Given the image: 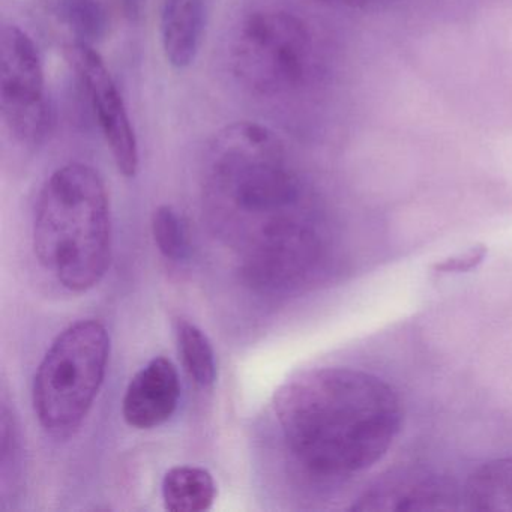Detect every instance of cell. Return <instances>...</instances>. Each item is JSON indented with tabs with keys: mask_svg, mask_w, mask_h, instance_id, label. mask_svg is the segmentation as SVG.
<instances>
[{
	"mask_svg": "<svg viewBox=\"0 0 512 512\" xmlns=\"http://www.w3.org/2000/svg\"><path fill=\"white\" fill-rule=\"evenodd\" d=\"M155 244L164 257L181 260L187 256L188 242L185 224L172 206H160L152 217Z\"/></svg>",
	"mask_w": 512,
	"mask_h": 512,
	"instance_id": "15",
	"label": "cell"
},
{
	"mask_svg": "<svg viewBox=\"0 0 512 512\" xmlns=\"http://www.w3.org/2000/svg\"><path fill=\"white\" fill-rule=\"evenodd\" d=\"M179 397L178 370L170 359L158 356L131 379L122 401L124 419L139 430L160 427L172 418Z\"/></svg>",
	"mask_w": 512,
	"mask_h": 512,
	"instance_id": "8",
	"label": "cell"
},
{
	"mask_svg": "<svg viewBox=\"0 0 512 512\" xmlns=\"http://www.w3.org/2000/svg\"><path fill=\"white\" fill-rule=\"evenodd\" d=\"M455 494L431 476H389L365 491L352 511H437L454 509Z\"/></svg>",
	"mask_w": 512,
	"mask_h": 512,
	"instance_id": "9",
	"label": "cell"
},
{
	"mask_svg": "<svg viewBox=\"0 0 512 512\" xmlns=\"http://www.w3.org/2000/svg\"><path fill=\"white\" fill-rule=\"evenodd\" d=\"M323 4L340 5V7H362L370 0H320Z\"/></svg>",
	"mask_w": 512,
	"mask_h": 512,
	"instance_id": "18",
	"label": "cell"
},
{
	"mask_svg": "<svg viewBox=\"0 0 512 512\" xmlns=\"http://www.w3.org/2000/svg\"><path fill=\"white\" fill-rule=\"evenodd\" d=\"M230 64L238 82L259 97H281L304 85L313 64V41L295 14L263 10L236 31Z\"/></svg>",
	"mask_w": 512,
	"mask_h": 512,
	"instance_id": "5",
	"label": "cell"
},
{
	"mask_svg": "<svg viewBox=\"0 0 512 512\" xmlns=\"http://www.w3.org/2000/svg\"><path fill=\"white\" fill-rule=\"evenodd\" d=\"M0 112L20 142H41L49 131L43 59L37 44L17 26L0 32Z\"/></svg>",
	"mask_w": 512,
	"mask_h": 512,
	"instance_id": "6",
	"label": "cell"
},
{
	"mask_svg": "<svg viewBox=\"0 0 512 512\" xmlns=\"http://www.w3.org/2000/svg\"><path fill=\"white\" fill-rule=\"evenodd\" d=\"M464 499L472 511L512 512V457L478 467L467 479Z\"/></svg>",
	"mask_w": 512,
	"mask_h": 512,
	"instance_id": "12",
	"label": "cell"
},
{
	"mask_svg": "<svg viewBox=\"0 0 512 512\" xmlns=\"http://www.w3.org/2000/svg\"><path fill=\"white\" fill-rule=\"evenodd\" d=\"M206 28V0H164L161 44L173 68L184 70L196 61Z\"/></svg>",
	"mask_w": 512,
	"mask_h": 512,
	"instance_id": "10",
	"label": "cell"
},
{
	"mask_svg": "<svg viewBox=\"0 0 512 512\" xmlns=\"http://www.w3.org/2000/svg\"><path fill=\"white\" fill-rule=\"evenodd\" d=\"M110 337L97 320H80L56 337L35 374L32 400L41 427L55 437L79 430L98 397Z\"/></svg>",
	"mask_w": 512,
	"mask_h": 512,
	"instance_id": "4",
	"label": "cell"
},
{
	"mask_svg": "<svg viewBox=\"0 0 512 512\" xmlns=\"http://www.w3.org/2000/svg\"><path fill=\"white\" fill-rule=\"evenodd\" d=\"M118 2L128 19L137 20L142 16L148 0H118Z\"/></svg>",
	"mask_w": 512,
	"mask_h": 512,
	"instance_id": "17",
	"label": "cell"
},
{
	"mask_svg": "<svg viewBox=\"0 0 512 512\" xmlns=\"http://www.w3.org/2000/svg\"><path fill=\"white\" fill-rule=\"evenodd\" d=\"M275 415L293 457L314 475L346 479L383 460L403 425L400 397L374 374L317 368L284 383Z\"/></svg>",
	"mask_w": 512,
	"mask_h": 512,
	"instance_id": "1",
	"label": "cell"
},
{
	"mask_svg": "<svg viewBox=\"0 0 512 512\" xmlns=\"http://www.w3.org/2000/svg\"><path fill=\"white\" fill-rule=\"evenodd\" d=\"M484 257L485 248H470L466 253L458 254V256L437 263L434 271H436L437 274H460V272L470 271V269L478 266L479 263L484 260Z\"/></svg>",
	"mask_w": 512,
	"mask_h": 512,
	"instance_id": "16",
	"label": "cell"
},
{
	"mask_svg": "<svg viewBox=\"0 0 512 512\" xmlns=\"http://www.w3.org/2000/svg\"><path fill=\"white\" fill-rule=\"evenodd\" d=\"M176 337L188 376L199 386H211L217 377V364L214 349L205 332L188 320H179Z\"/></svg>",
	"mask_w": 512,
	"mask_h": 512,
	"instance_id": "14",
	"label": "cell"
},
{
	"mask_svg": "<svg viewBox=\"0 0 512 512\" xmlns=\"http://www.w3.org/2000/svg\"><path fill=\"white\" fill-rule=\"evenodd\" d=\"M67 58L91 101L116 167L125 178H134L139 170V143L121 92L103 58L94 46L82 43L68 46Z\"/></svg>",
	"mask_w": 512,
	"mask_h": 512,
	"instance_id": "7",
	"label": "cell"
},
{
	"mask_svg": "<svg viewBox=\"0 0 512 512\" xmlns=\"http://www.w3.org/2000/svg\"><path fill=\"white\" fill-rule=\"evenodd\" d=\"M212 140L208 191L218 212L259 221L262 232L298 218L301 184L277 133L244 121L229 125Z\"/></svg>",
	"mask_w": 512,
	"mask_h": 512,
	"instance_id": "3",
	"label": "cell"
},
{
	"mask_svg": "<svg viewBox=\"0 0 512 512\" xmlns=\"http://www.w3.org/2000/svg\"><path fill=\"white\" fill-rule=\"evenodd\" d=\"M56 14L76 37L74 43L94 46L109 32V14L100 0H58Z\"/></svg>",
	"mask_w": 512,
	"mask_h": 512,
	"instance_id": "13",
	"label": "cell"
},
{
	"mask_svg": "<svg viewBox=\"0 0 512 512\" xmlns=\"http://www.w3.org/2000/svg\"><path fill=\"white\" fill-rule=\"evenodd\" d=\"M38 262L71 292L97 286L110 265L112 223L106 184L97 170L71 163L41 190L34 220Z\"/></svg>",
	"mask_w": 512,
	"mask_h": 512,
	"instance_id": "2",
	"label": "cell"
},
{
	"mask_svg": "<svg viewBox=\"0 0 512 512\" xmlns=\"http://www.w3.org/2000/svg\"><path fill=\"white\" fill-rule=\"evenodd\" d=\"M161 493L167 511L202 512L214 505L217 484L203 467L176 466L164 476Z\"/></svg>",
	"mask_w": 512,
	"mask_h": 512,
	"instance_id": "11",
	"label": "cell"
}]
</instances>
